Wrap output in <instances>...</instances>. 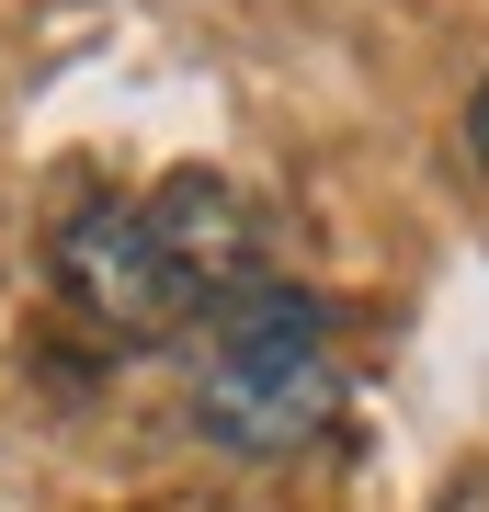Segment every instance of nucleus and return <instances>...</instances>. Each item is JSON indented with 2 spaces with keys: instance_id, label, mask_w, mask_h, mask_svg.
<instances>
[{
  "instance_id": "obj_4",
  "label": "nucleus",
  "mask_w": 489,
  "mask_h": 512,
  "mask_svg": "<svg viewBox=\"0 0 489 512\" xmlns=\"http://www.w3.org/2000/svg\"><path fill=\"white\" fill-rule=\"evenodd\" d=\"M467 148H478V171H489V80L467 92Z\"/></svg>"
},
{
  "instance_id": "obj_2",
  "label": "nucleus",
  "mask_w": 489,
  "mask_h": 512,
  "mask_svg": "<svg viewBox=\"0 0 489 512\" xmlns=\"http://www.w3.org/2000/svg\"><path fill=\"white\" fill-rule=\"evenodd\" d=\"M57 296H69L80 330H103V342H171L182 319H194V296H182V274L160 262V239H148L137 205L91 194L57 217Z\"/></svg>"
},
{
  "instance_id": "obj_1",
  "label": "nucleus",
  "mask_w": 489,
  "mask_h": 512,
  "mask_svg": "<svg viewBox=\"0 0 489 512\" xmlns=\"http://www.w3.org/2000/svg\"><path fill=\"white\" fill-rule=\"evenodd\" d=\"M330 410H342V376H330L319 296L239 285L228 308H217V353H205L194 421L228 444V456H296V444L330 433Z\"/></svg>"
},
{
  "instance_id": "obj_3",
  "label": "nucleus",
  "mask_w": 489,
  "mask_h": 512,
  "mask_svg": "<svg viewBox=\"0 0 489 512\" xmlns=\"http://www.w3.org/2000/svg\"><path fill=\"white\" fill-rule=\"evenodd\" d=\"M137 217H148V239H160V262L182 274L194 308H228L239 285H262V217L228 171H171Z\"/></svg>"
}]
</instances>
